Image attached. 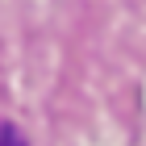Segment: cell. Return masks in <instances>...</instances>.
I'll return each instance as SVG.
<instances>
[{"mask_svg":"<svg viewBox=\"0 0 146 146\" xmlns=\"http://www.w3.org/2000/svg\"><path fill=\"white\" fill-rule=\"evenodd\" d=\"M0 146H25V134L17 129V125L4 121V125H0Z\"/></svg>","mask_w":146,"mask_h":146,"instance_id":"6da1fadb","label":"cell"}]
</instances>
